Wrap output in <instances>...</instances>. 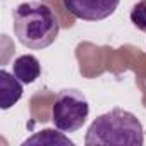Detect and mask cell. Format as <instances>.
Wrapping results in <instances>:
<instances>
[{
    "label": "cell",
    "instance_id": "2",
    "mask_svg": "<svg viewBox=\"0 0 146 146\" xmlns=\"http://www.w3.org/2000/svg\"><path fill=\"white\" fill-rule=\"evenodd\" d=\"M143 143V124L134 113L119 107L96 117L84 136L86 146H141Z\"/></svg>",
    "mask_w": 146,
    "mask_h": 146
},
{
    "label": "cell",
    "instance_id": "5",
    "mask_svg": "<svg viewBox=\"0 0 146 146\" xmlns=\"http://www.w3.org/2000/svg\"><path fill=\"white\" fill-rule=\"evenodd\" d=\"M23 83L7 70H0V108L9 110L23 98Z\"/></svg>",
    "mask_w": 146,
    "mask_h": 146
},
{
    "label": "cell",
    "instance_id": "8",
    "mask_svg": "<svg viewBox=\"0 0 146 146\" xmlns=\"http://www.w3.org/2000/svg\"><path fill=\"white\" fill-rule=\"evenodd\" d=\"M129 17H131V23L134 24V28L146 33V0H139V2L131 9Z\"/></svg>",
    "mask_w": 146,
    "mask_h": 146
},
{
    "label": "cell",
    "instance_id": "7",
    "mask_svg": "<svg viewBox=\"0 0 146 146\" xmlns=\"http://www.w3.org/2000/svg\"><path fill=\"white\" fill-rule=\"evenodd\" d=\"M28 144H64V146H74L65 132H57L55 129H43L40 132H36L35 136L28 137L26 141H23V146H28Z\"/></svg>",
    "mask_w": 146,
    "mask_h": 146
},
{
    "label": "cell",
    "instance_id": "4",
    "mask_svg": "<svg viewBox=\"0 0 146 146\" xmlns=\"http://www.w3.org/2000/svg\"><path fill=\"white\" fill-rule=\"evenodd\" d=\"M67 12L83 21H103L110 17L120 0H62Z\"/></svg>",
    "mask_w": 146,
    "mask_h": 146
},
{
    "label": "cell",
    "instance_id": "6",
    "mask_svg": "<svg viewBox=\"0 0 146 146\" xmlns=\"http://www.w3.org/2000/svg\"><path fill=\"white\" fill-rule=\"evenodd\" d=\"M12 74L23 83V84H33L40 74H41V65L40 60L35 55H21L12 64Z\"/></svg>",
    "mask_w": 146,
    "mask_h": 146
},
{
    "label": "cell",
    "instance_id": "1",
    "mask_svg": "<svg viewBox=\"0 0 146 146\" xmlns=\"http://www.w3.org/2000/svg\"><path fill=\"white\" fill-rule=\"evenodd\" d=\"M12 28L21 45L31 50H43L57 40L60 23L46 4L24 2L12 12Z\"/></svg>",
    "mask_w": 146,
    "mask_h": 146
},
{
    "label": "cell",
    "instance_id": "3",
    "mask_svg": "<svg viewBox=\"0 0 146 146\" xmlns=\"http://www.w3.org/2000/svg\"><path fill=\"white\" fill-rule=\"evenodd\" d=\"M90 115V103L86 96L74 88L62 90L57 93L52 105V122L55 129L62 132H76L79 131Z\"/></svg>",
    "mask_w": 146,
    "mask_h": 146
}]
</instances>
